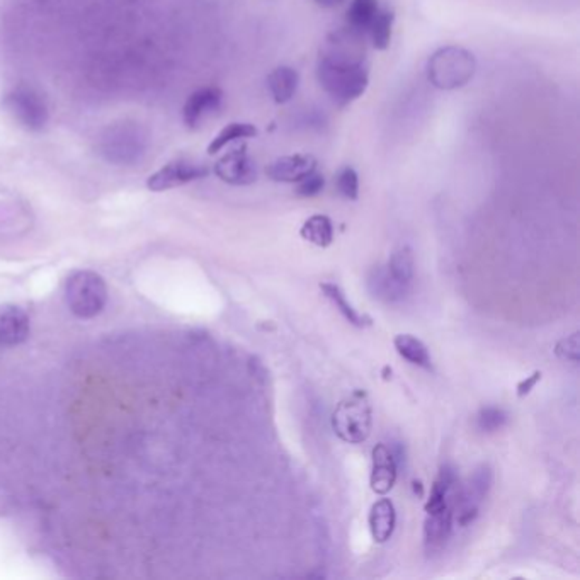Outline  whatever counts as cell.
<instances>
[{"mask_svg": "<svg viewBox=\"0 0 580 580\" xmlns=\"http://www.w3.org/2000/svg\"><path fill=\"white\" fill-rule=\"evenodd\" d=\"M368 522H370V531H371L373 541L378 545L387 543L392 538L395 524H397V512H395L392 500L385 499V497L377 500L370 509Z\"/></svg>", "mask_w": 580, "mask_h": 580, "instance_id": "15", "label": "cell"}, {"mask_svg": "<svg viewBox=\"0 0 580 580\" xmlns=\"http://www.w3.org/2000/svg\"><path fill=\"white\" fill-rule=\"evenodd\" d=\"M453 531V509L427 512L424 522V551L435 555L444 550Z\"/></svg>", "mask_w": 580, "mask_h": 580, "instance_id": "14", "label": "cell"}, {"mask_svg": "<svg viewBox=\"0 0 580 580\" xmlns=\"http://www.w3.org/2000/svg\"><path fill=\"white\" fill-rule=\"evenodd\" d=\"M371 426L373 412L363 390L352 393L335 407L332 427L341 441L348 444H361L371 435Z\"/></svg>", "mask_w": 580, "mask_h": 580, "instance_id": "4", "label": "cell"}, {"mask_svg": "<svg viewBox=\"0 0 580 580\" xmlns=\"http://www.w3.org/2000/svg\"><path fill=\"white\" fill-rule=\"evenodd\" d=\"M366 286L375 300L387 305L404 304L412 290L410 283L397 279L387 266H375L366 276Z\"/></svg>", "mask_w": 580, "mask_h": 580, "instance_id": "9", "label": "cell"}, {"mask_svg": "<svg viewBox=\"0 0 580 580\" xmlns=\"http://www.w3.org/2000/svg\"><path fill=\"white\" fill-rule=\"evenodd\" d=\"M223 101V92L218 88H203L194 90L182 109V119L189 130L201 126L206 117L217 113Z\"/></svg>", "mask_w": 580, "mask_h": 580, "instance_id": "11", "label": "cell"}, {"mask_svg": "<svg viewBox=\"0 0 580 580\" xmlns=\"http://www.w3.org/2000/svg\"><path fill=\"white\" fill-rule=\"evenodd\" d=\"M213 171L220 181L230 186H250L257 181V165L246 145L235 146L220 157Z\"/></svg>", "mask_w": 580, "mask_h": 580, "instance_id": "8", "label": "cell"}, {"mask_svg": "<svg viewBox=\"0 0 580 580\" xmlns=\"http://www.w3.org/2000/svg\"><path fill=\"white\" fill-rule=\"evenodd\" d=\"M387 267L390 269V273H392L397 279L412 285L414 273H416V262H414L412 248L408 246L398 247V248L393 252L390 261L387 264Z\"/></svg>", "mask_w": 580, "mask_h": 580, "instance_id": "23", "label": "cell"}, {"mask_svg": "<svg viewBox=\"0 0 580 580\" xmlns=\"http://www.w3.org/2000/svg\"><path fill=\"white\" fill-rule=\"evenodd\" d=\"M477 72L475 55L462 46H441L427 60L426 73L431 86L439 90H456L470 84Z\"/></svg>", "mask_w": 580, "mask_h": 580, "instance_id": "2", "label": "cell"}, {"mask_svg": "<svg viewBox=\"0 0 580 580\" xmlns=\"http://www.w3.org/2000/svg\"><path fill=\"white\" fill-rule=\"evenodd\" d=\"M28 313L15 305L0 306V348H14L30 337Z\"/></svg>", "mask_w": 580, "mask_h": 580, "instance_id": "12", "label": "cell"}, {"mask_svg": "<svg viewBox=\"0 0 580 580\" xmlns=\"http://www.w3.org/2000/svg\"><path fill=\"white\" fill-rule=\"evenodd\" d=\"M337 192L349 201H356L360 198V175L352 167H342L335 177Z\"/></svg>", "mask_w": 580, "mask_h": 580, "instance_id": "25", "label": "cell"}, {"mask_svg": "<svg viewBox=\"0 0 580 580\" xmlns=\"http://www.w3.org/2000/svg\"><path fill=\"white\" fill-rule=\"evenodd\" d=\"M371 460H373L371 477H370L371 491L378 495H387L392 491L398 473V466L393 460L392 451L385 443H378L371 451Z\"/></svg>", "mask_w": 580, "mask_h": 580, "instance_id": "13", "label": "cell"}, {"mask_svg": "<svg viewBox=\"0 0 580 580\" xmlns=\"http://www.w3.org/2000/svg\"><path fill=\"white\" fill-rule=\"evenodd\" d=\"M323 188H325V177L317 171H313L312 174L306 175L302 181L296 182L295 192L300 198H315L323 191Z\"/></svg>", "mask_w": 580, "mask_h": 580, "instance_id": "26", "label": "cell"}, {"mask_svg": "<svg viewBox=\"0 0 580 580\" xmlns=\"http://www.w3.org/2000/svg\"><path fill=\"white\" fill-rule=\"evenodd\" d=\"M320 290L323 291V295L334 304L335 308L342 313V317L348 320L351 325H354L358 329H364V327H370L373 323L371 317L358 312L354 306L349 304L346 295L342 293V290L335 283H322Z\"/></svg>", "mask_w": 580, "mask_h": 580, "instance_id": "17", "label": "cell"}, {"mask_svg": "<svg viewBox=\"0 0 580 580\" xmlns=\"http://www.w3.org/2000/svg\"><path fill=\"white\" fill-rule=\"evenodd\" d=\"M2 104L26 130L42 131L48 123V106L43 96L28 86H19L7 92Z\"/></svg>", "mask_w": 580, "mask_h": 580, "instance_id": "6", "label": "cell"}, {"mask_svg": "<svg viewBox=\"0 0 580 580\" xmlns=\"http://www.w3.org/2000/svg\"><path fill=\"white\" fill-rule=\"evenodd\" d=\"M208 174L210 171L203 164L189 159L171 160L164 167H160L155 174L146 179V188L154 192H162V191L186 186L189 182L204 179Z\"/></svg>", "mask_w": 580, "mask_h": 580, "instance_id": "7", "label": "cell"}, {"mask_svg": "<svg viewBox=\"0 0 580 580\" xmlns=\"http://www.w3.org/2000/svg\"><path fill=\"white\" fill-rule=\"evenodd\" d=\"M317 171V160L308 154H295L285 155L273 160L266 167V175L273 182H285V184H296L304 177Z\"/></svg>", "mask_w": 580, "mask_h": 580, "instance_id": "10", "label": "cell"}, {"mask_svg": "<svg viewBox=\"0 0 580 580\" xmlns=\"http://www.w3.org/2000/svg\"><path fill=\"white\" fill-rule=\"evenodd\" d=\"M317 79L335 106L346 108L363 98L370 86V67L364 57L320 50Z\"/></svg>", "mask_w": 580, "mask_h": 580, "instance_id": "1", "label": "cell"}, {"mask_svg": "<svg viewBox=\"0 0 580 580\" xmlns=\"http://www.w3.org/2000/svg\"><path fill=\"white\" fill-rule=\"evenodd\" d=\"M393 346L397 349V352L406 360L407 363L419 366L424 370H429L433 366L429 351L417 337L410 334L397 335L395 341H393Z\"/></svg>", "mask_w": 580, "mask_h": 580, "instance_id": "18", "label": "cell"}, {"mask_svg": "<svg viewBox=\"0 0 580 580\" xmlns=\"http://www.w3.org/2000/svg\"><path fill=\"white\" fill-rule=\"evenodd\" d=\"M63 298L75 317L94 319L108 304V286L94 271H75L65 281Z\"/></svg>", "mask_w": 580, "mask_h": 580, "instance_id": "3", "label": "cell"}, {"mask_svg": "<svg viewBox=\"0 0 580 580\" xmlns=\"http://www.w3.org/2000/svg\"><path fill=\"white\" fill-rule=\"evenodd\" d=\"M300 235L305 239L306 242L325 248L334 240V225L331 218L325 215H313L302 225Z\"/></svg>", "mask_w": 580, "mask_h": 580, "instance_id": "20", "label": "cell"}, {"mask_svg": "<svg viewBox=\"0 0 580 580\" xmlns=\"http://www.w3.org/2000/svg\"><path fill=\"white\" fill-rule=\"evenodd\" d=\"M539 379H541V371H535L531 377H526V379L519 381V385H518V397L524 398L526 395H529L531 390L537 387Z\"/></svg>", "mask_w": 580, "mask_h": 580, "instance_id": "28", "label": "cell"}, {"mask_svg": "<svg viewBox=\"0 0 580 580\" xmlns=\"http://www.w3.org/2000/svg\"><path fill=\"white\" fill-rule=\"evenodd\" d=\"M257 133H259L257 128L250 123H230L211 140V144L208 145V154L217 155L218 152H221L225 146L235 144L239 140L256 138Z\"/></svg>", "mask_w": 580, "mask_h": 580, "instance_id": "21", "label": "cell"}, {"mask_svg": "<svg viewBox=\"0 0 580 580\" xmlns=\"http://www.w3.org/2000/svg\"><path fill=\"white\" fill-rule=\"evenodd\" d=\"M555 352L558 358L572 361V363H579L580 360V341L579 332L575 334L566 335L562 341H558Z\"/></svg>", "mask_w": 580, "mask_h": 580, "instance_id": "27", "label": "cell"}, {"mask_svg": "<svg viewBox=\"0 0 580 580\" xmlns=\"http://www.w3.org/2000/svg\"><path fill=\"white\" fill-rule=\"evenodd\" d=\"M378 9H379L378 0H351V5L346 13L348 28L360 34H366L371 21L377 15Z\"/></svg>", "mask_w": 580, "mask_h": 580, "instance_id": "22", "label": "cell"}, {"mask_svg": "<svg viewBox=\"0 0 580 580\" xmlns=\"http://www.w3.org/2000/svg\"><path fill=\"white\" fill-rule=\"evenodd\" d=\"M492 480V468L489 464H480L463 487H458L454 493L453 521L458 522L462 528H466L477 519L480 506L491 492Z\"/></svg>", "mask_w": 580, "mask_h": 580, "instance_id": "5", "label": "cell"}, {"mask_svg": "<svg viewBox=\"0 0 580 580\" xmlns=\"http://www.w3.org/2000/svg\"><path fill=\"white\" fill-rule=\"evenodd\" d=\"M298 84L300 75L288 65L276 67L275 70L267 75V88L276 104L290 102L298 90Z\"/></svg>", "mask_w": 580, "mask_h": 580, "instance_id": "16", "label": "cell"}, {"mask_svg": "<svg viewBox=\"0 0 580 580\" xmlns=\"http://www.w3.org/2000/svg\"><path fill=\"white\" fill-rule=\"evenodd\" d=\"M393 24H395V13H393L392 9L379 7L375 19L371 21L370 28L366 31V34L371 40L373 48L383 51V50H387L390 46V43H392Z\"/></svg>", "mask_w": 580, "mask_h": 580, "instance_id": "19", "label": "cell"}, {"mask_svg": "<svg viewBox=\"0 0 580 580\" xmlns=\"http://www.w3.org/2000/svg\"><path fill=\"white\" fill-rule=\"evenodd\" d=\"M508 412L504 408L493 406L483 407L477 414V427L485 435H492L500 431L508 424Z\"/></svg>", "mask_w": 580, "mask_h": 580, "instance_id": "24", "label": "cell"}, {"mask_svg": "<svg viewBox=\"0 0 580 580\" xmlns=\"http://www.w3.org/2000/svg\"><path fill=\"white\" fill-rule=\"evenodd\" d=\"M317 5H320L322 9H335L339 5H342L346 0H313Z\"/></svg>", "mask_w": 580, "mask_h": 580, "instance_id": "29", "label": "cell"}]
</instances>
